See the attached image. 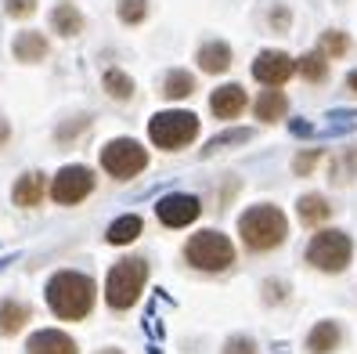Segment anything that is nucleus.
<instances>
[{
  "label": "nucleus",
  "mask_w": 357,
  "mask_h": 354,
  "mask_svg": "<svg viewBox=\"0 0 357 354\" xmlns=\"http://www.w3.org/2000/svg\"><path fill=\"white\" fill-rule=\"evenodd\" d=\"M44 300L51 318L58 322H87L98 307V282L87 272H76V267H61L54 272L44 286Z\"/></svg>",
  "instance_id": "nucleus-1"
},
{
  "label": "nucleus",
  "mask_w": 357,
  "mask_h": 354,
  "mask_svg": "<svg viewBox=\"0 0 357 354\" xmlns=\"http://www.w3.org/2000/svg\"><path fill=\"white\" fill-rule=\"evenodd\" d=\"M238 239L249 253H275L289 239V217L275 202H257L238 214Z\"/></svg>",
  "instance_id": "nucleus-2"
},
{
  "label": "nucleus",
  "mask_w": 357,
  "mask_h": 354,
  "mask_svg": "<svg viewBox=\"0 0 357 354\" xmlns=\"http://www.w3.org/2000/svg\"><path fill=\"white\" fill-rule=\"evenodd\" d=\"M149 275H152V267L144 257H119L112 267H109V275H105V289H101V297H105V307L112 311V315H127V311L137 307V300L144 297V286H149Z\"/></svg>",
  "instance_id": "nucleus-3"
},
{
  "label": "nucleus",
  "mask_w": 357,
  "mask_h": 354,
  "mask_svg": "<svg viewBox=\"0 0 357 354\" xmlns=\"http://www.w3.org/2000/svg\"><path fill=\"white\" fill-rule=\"evenodd\" d=\"M184 264L192 267V272H202V275H224L235 267V242H231V235L217 232V228H202V232H195L192 239L184 242L181 249Z\"/></svg>",
  "instance_id": "nucleus-4"
},
{
  "label": "nucleus",
  "mask_w": 357,
  "mask_h": 354,
  "mask_svg": "<svg viewBox=\"0 0 357 354\" xmlns=\"http://www.w3.org/2000/svg\"><path fill=\"white\" fill-rule=\"evenodd\" d=\"M202 131V119L188 109H162L149 119V141L159 152H181L188 145H195Z\"/></svg>",
  "instance_id": "nucleus-5"
},
{
  "label": "nucleus",
  "mask_w": 357,
  "mask_h": 354,
  "mask_svg": "<svg viewBox=\"0 0 357 354\" xmlns=\"http://www.w3.org/2000/svg\"><path fill=\"white\" fill-rule=\"evenodd\" d=\"M307 264L321 275H343L354 260V239L340 228H318V235L307 242Z\"/></svg>",
  "instance_id": "nucleus-6"
},
{
  "label": "nucleus",
  "mask_w": 357,
  "mask_h": 354,
  "mask_svg": "<svg viewBox=\"0 0 357 354\" xmlns=\"http://www.w3.org/2000/svg\"><path fill=\"white\" fill-rule=\"evenodd\" d=\"M98 166L112 181H134L137 174L149 170V149H144L137 138H112V141L101 145Z\"/></svg>",
  "instance_id": "nucleus-7"
},
{
  "label": "nucleus",
  "mask_w": 357,
  "mask_h": 354,
  "mask_svg": "<svg viewBox=\"0 0 357 354\" xmlns=\"http://www.w3.org/2000/svg\"><path fill=\"white\" fill-rule=\"evenodd\" d=\"M94 192H98L94 166H87V163H66L58 174H51L47 199L54 206H79V202H87Z\"/></svg>",
  "instance_id": "nucleus-8"
},
{
  "label": "nucleus",
  "mask_w": 357,
  "mask_h": 354,
  "mask_svg": "<svg viewBox=\"0 0 357 354\" xmlns=\"http://www.w3.org/2000/svg\"><path fill=\"white\" fill-rule=\"evenodd\" d=\"M155 217L162 228H174V232H181V228L188 224H195L202 217V199L192 196V192H170V196H162L155 202Z\"/></svg>",
  "instance_id": "nucleus-9"
},
{
  "label": "nucleus",
  "mask_w": 357,
  "mask_h": 354,
  "mask_svg": "<svg viewBox=\"0 0 357 354\" xmlns=\"http://www.w3.org/2000/svg\"><path fill=\"white\" fill-rule=\"evenodd\" d=\"M296 76V58L289 51H278V47H267L253 58V80L264 83V87H282Z\"/></svg>",
  "instance_id": "nucleus-10"
},
{
  "label": "nucleus",
  "mask_w": 357,
  "mask_h": 354,
  "mask_svg": "<svg viewBox=\"0 0 357 354\" xmlns=\"http://www.w3.org/2000/svg\"><path fill=\"white\" fill-rule=\"evenodd\" d=\"M47 192H51V177L44 170H26L11 184V202L18 210H36V206H44Z\"/></svg>",
  "instance_id": "nucleus-11"
},
{
  "label": "nucleus",
  "mask_w": 357,
  "mask_h": 354,
  "mask_svg": "<svg viewBox=\"0 0 357 354\" xmlns=\"http://www.w3.org/2000/svg\"><path fill=\"white\" fill-rule=\"evenodd\" d=\"M26 354H79V344L73 332L66 329H33L29 340H26Z\"/></svg>",
  "instance_id": "nucleus-12"
},
{
  "label": "nucleus",
  "mask_w": 357,
  "mask_h": 354,
  "mask_svg": "<svg viewBox=\"0 0 357 354\" xmlns=\"http://www.w3.org/2000/svg\"><path fill=\"white\" fill-rule=\"evenodd\" d=\"M83 29H87V15H83L73 0H58L47 11V33H54L58 40H76Z\"/></svg>",
  "instance_id": "nucleus-13"
},
{
  "label": "nucleus",
  "mask_w": 357,
  "mask_h": 354,
  "mask_svg": "<svg viewBox=\"0 0 357 354\" xmlns=\"http://www.w3.org/2000/svg\"><path fill=\"white\" fill-rule=\"evenodd\" d=\"M51 54V36L40 33V29H22L15 33L11 40V58L18 66H40V61H47Z\"/></svg>",
  "instance_id": "nucleus-14"
},
{
  "label": "nucleus",
  "mask_w": 357,
  "mask_h": 354,
  "mask_svg": "<svg viewBox=\"0 0 357 354\" xmlns=\"http://www.w3.org/2000/svg\"><path fill=\"white\" fill-rule=\"evenodd\" d=\"M195 66L206 73V76H224L231 66H235V51H231L227 40H217L209 36L195 47Z\"/></svg>",
  "instance_id": "nucleus-15"
},
{
  "label": "nucleus",
  "mask_w": 357,
  "mask_h": 354,
  "mask_svg": "<svg viewBox=\"0 0 357 354\" xmlns=\"http://www.w3.org/2000/svg\"><path fill=\"white\" fill-rule=\"evenodd\" d=\"M343 340H347L343 322L321 318V322H314V325H310L307 340H303V351H307V354H335V351L343 347Z\"/></svg>",
  "instance_id": "nucleus-16"
},
{
  "label": "nucleus",
  "mask_w": 357,
  "mask_h": 354,
  "mask_svg": "<svg viewBox=\"0 0 357 354\" xmlns=\"http://www.w3.org/2000/svg\"><path fill=\"white\" fill-rule=\"evenodd\" d=\"M245 105H249V94H245V87L242 83H220V87L209 94V112H213L217 119H238L242 112H245Z\"/></svg>",
  "instance_id": "nucleus-17"
},
{
  "label": "nucleus",
  "mask_w": 357,
  "mask_h": 354,
  "mask_svg": "<svg viewBox=\"0 0 357 354\" xmlns=\"http://www.w3.org/2000/svg\"><path fill=\"white\" fill-rule=\"evenodd\" d=\"M33 322V304L18 300V297H0V337L15 340L22 337Z\"/></svg>",
  "instance_id": "nucleus-18"
},
{
  "label": "nucleus",
  "mask_w": 357,
  "mask_h": 354,
  "mask_svg": "<svg viewBox=\"0 0 357 354\" xmlns=\"http://www.w3.org/2000/svg\"><path fill=\"white\" fill-rule=\"evenodd\" d=\"M332 199L328 196H321V192H303L300 199H296V217H300V224L303 228H321V224H328L332 221Z\"/></svg>",
  "instance_id": "nucleus-19"
},
{
  "label": "nucleus",
  "mask_w": 357,
  "mask_h": 354,
  "mask_svg": "<svg viewBox=\"0 0 357 354\" xmlns=\"http://www.w3.org/2000/svg\"><path fill=\"white\" fill-rule=\"evenodd\" d=\"M195 91H199V80L188 69H166L162 80H159V98L162 101H188Z\"/></svg>",
  "instance_id": "nucleus-20"
},
{
  "label": "nucleus",
  "mask_w": 357,
  "mask_h": 354,
  "mask_svg": "<svg viewBox=\"0 0 357 354\" xmlns=\"http://www.w3.org/2000/svg\"><path fill=\"white\" fill-rule=\"evenodd\" d=\"M101 91L109 94L116 105H127V101H134V94H137V83H134V76L127 69L109 66V69L101 73Z\"/></svg>",
  "instance_id": "nucleus-21"
},
{
  "label": "nucleus",
  "mask_w": 357,
  "mask_h": 354,
  "mask_svg": "<svg viewBox=\"0 0 357 354\" xmlns=\"http://www.w3.org/2000/svg\"><path fill=\"white\" fill-rule=\"evenodd\" d=\"M253 116H257L260 123H278V119H285V116H289V94L278 91V87L260 91V98L253 101Z\"/></svg>",
  "instance_id": "nucleus-22"
},
{
  "label": "nucleus",
  "mask_w": 357,
  "mask_h": 354,
  "mask_svg": "<svg viewBox=\"0 0 357 354\" xmlns=\"http://www.w3.org/2000/svg\"><path fill=\"white\" fill-rule=\"evenodd\" d=\"M91 127H94V116L91 112H76L69 119H58V127L51 131V138H54L58 149H73L83 134H91Z\"/></svg>",
  "instance_id": "nucleus-23"
},
{
  "label": "nucleus",
  "mask_w": 357,
  "mask_h": 354,
  "mask_svg": "<svg viewBox=\"0 0 357 354\" xmlns=\"http://www.w3.org/2000/svg\"><path fill=\"white\" fill-rule=\"evenodd\" d=\"M141 235H144V221L137 214H123V217H116L109 228H105V242L109 246H130Z\"/></svg>",
  "instance_id": "nucleus-24"
},
{
  "label": "nucleus",
  "mask_w": 357,
  "mask_h": 354,
  "mask_svg": "<svg viewBox=\"0 0 357 354\" xmlns=\"http://www.w3.org/2000/svg\"><path fill=\"white\" fill-rule=\"evenodd\" d=\"M149 15H152V0H116V18H119V26H127V29L144 26Z\"/></svg>",
  "instance_id": "nucleus-25"
},
{
  "label": "nucleus",
  "mask_w": 357,
  "mask_h": 354,
  "mask_svg": "<svg viewBox=\"0 0 357 354\" xmlns=\"http://www.w3.org/2000/svg\"><path fill=\"white\" fill-rule=\"evenodd\" d=\"M296 73H300L307 83H325V80H328V58L314 47V51H307V54L296 58Z\"/></svg>",
  "instance_id": "nucleus-26"
},
{
  "label": "nucleus",
  "mask_w": 357,
  "mask_h": 354,
  "mask_svg": "<svg viewBox=\"0 0 357 354\" xmlns=\"http://www.w3.org/2000/svg\"><path fill=\"white\" fill-rule=\"evenodd\" d=\"M350 47H354V40H350V33H343V29H325L321 40H318V51H321L328 61H332V58H347Z\"/></svg>",
  "instance_id": "nucleus-27"
},
{
  "label": "nucleus",
  "mask_w": 357,
  "mask_h": 354,
  "mask_svg": "<svg viewBox=\"0 0 357 354\" xmlns=\"http://www.w3.org/2000/svg\"><path fill=\"white\" fill-rule=\"evenodd\" d=\"M267 29L278 33V36H285V33L292 29V8L282 4V0H275V4L267 8Z\"/></svg>",
  "instance_id": "nucleus-28"
},
{
  "label": "nucleus",
  "mask_w": 357,
  "mask_h": 354,
  "mask_svg": "<svg viewBox=\"0 0 357 354\" xmlns=\"http://www.w3.org/2000/svg\"><path fill=\"white\" fill-rule=\"evenodd\" d=\"M289 282L285 279H264V286H260V300L267 304V307H278V304H285L289 300Z\"/></svg>",
  "instance_id": "nucleus-29"
},
{
  "label": "nucleus",
  "mask_w": 357,
  "mask_h": 354,
  "mask_svg": "<svg viewBox=\"0 0 357 354\" xmlns=\"http://www.w3.org/2000/svg\"><path fill=\"white\" fill-rule=\"evenodd\" d=\"M328 174H332V181H335V184L354 181V177H357V152H347V156H340V159H332Z\"/></svg>",
  "instance_id": "nucleus-30"
},
{
  "label": "nucleus",
  "mask_w": 357,
  "mask_h": 354,
  "mask_svg": "<svg viewBox=\"0 0 357 354\" xmlns=\"http://www.w3.org/2000/svg\"><path fill=\"white\" fill-rule=\"evenodd\" d=\"M220 354H260V344L249 337V332H231L220 347Z\"/></svg>",
  "instance_id": "nucleus-31"
},
{
  "label": "nucleus",
  "mask_w": 357,
  "mask_h": 354,
  "mask_svg": "<svg viewBox=\"0 0 357 354\" xmlns=\"http://www.w3.org/2000/svg\"><path fill=\"white\" fill-rule=\"evenodd\" d=\"M36 11H40V0H4V15L11 22H29Z\"/></svg>",
  "instance_id": "nucleus-32"
},
{
  "label": "nucleus",
  "mask_w": 357,
  "mask_h": 354,
  "mask_svg": "<svg viewBox=\"0 0 357 354\" xmlns=\"http://www.w3.org/2000/svg\"><path fill=\"white\" fill-rule=\"evenodd\" d=\"M318 163H321V149H303V152L292 156V174H296V177H310Z\"/></svg>",
  "instance_id": "nucleus-33"
},
{
  "label": "nucleus",
  "mask_w": 357,
  "mask_h": 354,
  "mask_svg": "<svg viewBox=\"0 0 357 354\" xmlns=\"http://www.w3.org/2000/svg\"><path fill=\"white\" fill-rule=\"evenodd\" d=\"M249 138H253L249 131H227V134H220V138L209 141V149H206V152H217V149H224V145H242V141H249Z\"/></svg>",
  "instance_id": "nucleus-34"
},
{
  "label": "nucleus",
  "mask_w": 357,
  "mask_h": 354,
  "mask_svg": "<svg viewBox=\"0 0 357 354\" xmlns=\"http://www.w3.org/2000/svg\"><path fill=\"white\" fill-rule=\"evenodd\" d=\"M11 141H15V127H11V119H8V116H0V152H4Z\"/></svg>",
  "instance_id": "nucleus-35"
},
{
  "label": "nucleus",
  "mask_w": 357,
  "mask_h": 354,
  "mask_svg": "<svg viewBox=\"0 0 357 354\" xmlns=\"http://www.w3.org/2000/svg\"><path fill=\"white\" fill-rule=\"evenodd\" d=\"M94 354H127V351H123V347H98Z\"/></svg>",
  "instance_id": "nucleus-36"
},
{
  "label": "nucleus",
  "mask_w": 357,
  "mask_h": 354,
  "mask_svg": "<svg viewBox=\"0 0 357 354\" xmlns=\"http://www.w3.org/2000/svg\"><path fill=\"white\" fill-rule=\"evenodd\" d=\"M347 87H350V91H354V94H357V69H354V73H350V76H347Z\"/></svg>",
  "instance_id": "nucleus-37"
},
{
  "label": "nucleus",
  "mask_w": 357,
  "mask_h": 354,
  "mask_svg": "<svg viewBox=\"0 0 357 354\" xmlns=\"http://www.w3.org/2000/svg\"><path fill=\"white\" fill-rule=\"evenodd\" d=\"M335 4H347V0H335Z\"/></svg>",
  "instance_id": "nucleus-38"
}]
</instances>
